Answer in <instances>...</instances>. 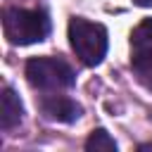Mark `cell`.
<instances>
[{"label": "cell", "mask_w": 152, "mask_h": 152, "mask_svg": "<svg viewBox=\"0 0 152 152\" xmlns=\"http://www.w3.org/2000/svg\"><path fill=\"white\" fill-rule=\"evenodd\" d=\"M2 31L12 45H33L45 40V36L50 33V21L40 10L10 7L2 17Z\"/></svg>", "instance_id": "cell-1"}, {"label": "cell", "mask_w": 152, "mask_h": 152, "mask_svg": "<svg viewBox=\"0 0 152 152\" xmlns=\"http://www.w3.org/2000/svg\"><path fill=\"white\" fill-rule=\"evenodd\" d=\"M69 43L76 57L86 66H95L107 55V31L102 24L88 19H71L69 21Z\"/></svg>", "instance_id": "cell-2"}, {"label": "cell", "mask_w": 152, "mask_h": 152, "mask_svg": "<svg viewBox=\"0 0 152 152\" xmlns=\"http://www.w3.org/2000/svg\"><path fill=\"white\" fill-rule=\"evenodd\" d=\"M26 78L33 88L40 90H62L71 88L76 76L71 66L57 57H33L26 62Z\"/></svg>", "instance_id": "cell-3"}, {"label": "cell", "mask_w": 152, "mask_h": 152, "mask_svg": "<svg viewBox=\"0 0 152 152\" xmlns=\"http://www.w3.org/2000/svg\"><path fill=\"white\" fill-rule=\"evenodd\" d=\"M40 112H43L45 119L59 121V124H71V121H76L81 116V107L74 100L64 97V95H48V97H43L40 100Z\"/></svg>", "instance_id": "cell-4"}, {"label": "cell", "mask_w": 152, "mask_h": 152, "mask_svg": "<svg viewBox=\"0 0 152 152\" xmlns=\"http://www.w3.org/2000/svg\"><path fill=\"white\" fill-rule=\"evenodd\" d=\"M21 114H24V107L19 102V95L12 88H2V95H0V126L5 131H12L21 121Z\"/></svg>", "instance_id": "cell-5"}, {"label": "cell", "mask_w": 152, "mask_h": 152, "mask_svg": "<svg viewBox=\"0 0 152 152\" xmlns=\"http://www.w3.org/2000/svg\"><path fill=\"white\" fill-rule=\"evenodd\" d=\"M131 69H133V76L138 78V83L145 86L147 90H152V50H133Z\"/></svg>", "instance_id": "cell-6"}, {"label": "cell", "mask_w": 152, "mask_h": 152, "mask_svg": "<svg viewBox=\"0 0 152 152\" xmlns=\"http://www.w3.org/2000/svg\"><path fill=\"white\" fill-rule=\"evenodd\" d=\"M86 150L88 152H116V142L104 128H95L86 140Z\"/></svg>", "instance_id": "cell-7"}, {"label": "cell", "mask_w": 152, "mask_h": 152, "mask_svg": "<svg viewBox=\"0 0 152 152\" xmlns=\"http://www.w3.org/2000/svg\"><path fill=\"white\" fill-rule=\"evenodd\" d=\"M133 50H152V19L140 21L131 33Z\"/></svg>", "instance_id": "cell-8"}, {"label": "cell", "mask_w": 152, "mask_h": 152, "mask_svg": "<svg viewBox=\"0 0 152 152\" xmlns=\"http://www.w3.org/2000/svg\"><path fill=\"white\" fill-rule=\"evenodd\" d=\"M135 5H140V7H152V0H133Z\"/></svg>", "instance_id": "cell-9"}, {"label": "cell", "mask_w": 152, "mask_h": 152, "mask_svg": "<svg viewBox=\"0 0 152 152\" xmlns=\"http://www.w3.org/2000/svg\"><path fill=\"white\" fill-rule=\"evenodd\" d=\"M138 150H140V152H152V142H147V145H140Z\"/></svg>", "instance_id": "cell-10"}]
</instances>
